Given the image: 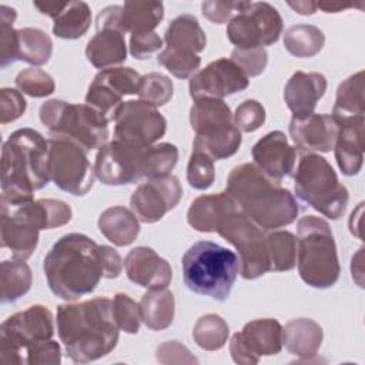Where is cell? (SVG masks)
Here are the masks:
<instances>
[{
  "instance_id": "40",
  "label": "cell",
  "mask_w": 365,
  "mask_h": 365,
  "mask_svg": "<svg viewBox=\"0 0 365 365\" xmlns=\"http://www.w3.org/2000/svg\"><path fill=\"white\" fill-rule=\"evenodd\" d=\"M137 94L140 100L154 107H161L171 100L174 94V84L167 76L161 73H148L141 76Z\"/></svg>"
},
{
  "instance_id": "34",
  "label": "cell",
  "mask_w": 365,
  "mask_h": 365,
  "mask_svg": "<svg viewBox=\"0 0 365 365\" xmlns=\"http://www.w3.org/2000/svg\"><path fill=\"white\" fill-rule=\"evenodd\" d=\"M53 34L64 40L83 37L91 24V11L84 1H64L58 14L53 19Z\"/></svg>"
},
{
  "instance_id": "44",
  "label": "cell",
  "mask_w": 365,
  "mask_h": 365,
  "mask_svg": "<svg viewBox=\"0 0 365 365\" xmlns=\"http://www.w3.org/2000/svg\"><path fill=\"white\" fill-rule=\"evenodd\" d=\"M19 91L30 97L41 98L54 93L56 83L53 77L41 68H24L16 77Z\"/></svg>"
},
{
  "instance_id": "39",
  "label": "cell",
  "mask_w": 365,
  "mask_h": 365,
  "mask_svg": "<svg viewBox=\"0 0 365 365\" xmlns=\"http://www.w3.org/2000/svg\"><path fill=\"white\" fill-rule=\"evenodd\" d=\"M269 271H289L297 264V238L289 231H274L267 235Z\"/></svg>"
},
{
  "instance_id": "1",
  "label": "cell",
  "mask_w": 365,
  "mask_h": 365,
  "mask_svg": "<svg viewBox=\"0 0 365 365\" xmlns=\"http://www.w3.org/2000/svg\"><path fill=\"white\" fill-rule=\"evenodd\" d=\"M56 321L58 338L73 362L97 361L117 346L120 331L107 297L58 305Z\"/></svg>"
},
{
  "instance_id": "27",
  "label": "cell",
  "mask_w": 365,
  "mask_h": 365,
  "mask_svg": "<svg viewBox=\"0 0 365 365\" xmlns=\"http://www.w3.org/2000/svg\"><path fill=\"white\" fill-rule=\"evenodd\" d=\"M86 57L91 66L100 70L111 68L127 58V44L124 34L117 30H97L86 47Z\"/></svg>"
},
{
  "instance_id": "51",
  "label": "cell",
  "mask_w": 365,
  "mask_h": 365,
  "mask_svg": "<svg viewBox=\"0 0 365 365\" xmlns=\"http://www.w3.org/2000/svg\"><path fill=\"white\" fill-rule=\"evenodd\" d=\"M61 362V351L57 341L48 339L40 342L26 352L27 365H56Z\"/></svg>"
},
{
  "instance_id": "9",
  "label": "cell",
  "mask_w": 365,
  "mask_h": 365,
  "mask_svg": "<svg viewBox=\"0 0 365 365\" xmlns=\"http://www.w3.org/2000/svg\"><path fill=\"white\" fill-rule=\"evenodd\" d=\"M294 190L297 197L331 220L344 215L349 192L339 182L331 164L319 154H302L294 168Z\"/></svg>"
},
{
  "instance_id": "29",
  "label": "cell",
  "mask_w": 365,
  "mask_h": 365,
  "mask_svg": "<svg viewBox=\"0 0 365 365\" xmlns=\"http://www.w3.org/2000/svg\"><path fill=\"white\" fill-rule=\"evenodd\" d=\"M232 202L227 192L200 195L191 202L187 211V221L195 231L217 232L221 217Z\"/></svg>"
},
{
  "instance_id": "47",
  "label": "cell",
  "mask_w": 365,
  "mask_h": 365,
  "mask_svg": "<svg viewBox=\"0 0 365 365\" xmlns=\"http://www.w3.org/2000/svg\"><path fill=\"white\" fill-rule=\"evenodd\" d=\"M232 118L240 131L252 133L264 124L265 108L257 100H245L235 108Z\"/></svg>"
},
{
  "instance_id": "14",
  "label": "cell",
  "mask_w": 365,
  "mask_h": 365,
  "mask_svg": "<svg viewBox=\"0 0 365 365\" xmlns=\"http://www.w3.org/2000/svg\"><path fill=\"white\" fill-rule=\"evenodd\" d=\"M48 174L56 187L77 197L87 194L96 180L87 150L61 137L48 138Z\"/></svg>"
},
{
  "instance_id": "18",
  "label": "cell",
  "mask_w": 365,
  "mask_h": 365,
  "mask_svg": "<svg viewBox=\"0 0 365 365\" xmlns=\"http://www.w3.org/2000/svg\"><path fill=\"white\" fill-rule=\"evenodd\" d=\"M282 349V327L274 318H258L244 325L242 331L232 335L230 354L234 362L254 365L261 356L279 354Z\"/></svg>"
},
{
  "instance_id": "45",
  "label": "cell",
  "mask_w": 365,
  "mask_h": 365,
  "mask_svg": "<svg viewBox=\"0 0 365 365\" xmlns=\"http://www.w3.org/2000/svg\"><path fill=\"white\" fill-rule=\"evenodd\" d=\"M215 180L214 160L198 150H192L187 165V181L195 190H207Z\"/></svg>"
},
{
  "instance_id": "25",
  "label": "cell",
  "mask_w": 365,
  "mask_h": 365,
  "mask_svg": "<svg viewBox=\"0 0 365 365\" xmlns=\"http://www.w3.org/2000/svg\"><path fill=\"white\" fill-rule=\"evenodd\" d=\"M364 123L365 118H351L338 121L339 130L334 144V151L336 164L344 175H356L362 168Z\"/></svg>"
},
{
  "instance_id": "56",
  "label": "cell",
  "mask_w": 365,
  "mask_h": 365,
  "mask_svg": "<svg viewBox=\"0 0 365 365\" xmlns=\"http://www.w3.org/2000/svg\"><path fill=\"white\" fill-rule=\"evenodd\" d=\"M288 6L299 14H314L317 11V3L314 1H289Z\"/></svg>"
},
{
  "instance_id": "30",
  "label": "cell",
  "mask_w": 365,
  "mask_h": 365,
  "mask_svg": "<svg viewBox=\"0 0 365 365\" xmlns=\"http://www.w3.org/2000/svg\"><path fill=\"white\" fill-rule=\"evenodd\" d=\"M165 46L175 50L201 53L207 46V37L198 20L192 14H180L173 19L164 33Z\"/></svg>"
},
{
  "instance_id": "7",
  "label": "cell",
  "mask_w": 365,
  "mask_h": 365,
  "mask_svg": "<svg viewBox=\"0 0 365 365\" xmlns=\"http://www.w3.org/2000/svg\"><path fill=\"white\" fill-rule=\"evenodd\" d=\"M297 265L301 279L314 288L332 287L341 272L336 245L329 224L315 215L297 222Z\"/></svg>"
},
{
  "instance_id": "26",
  "label": "cell",
  "mask_w": 365,
  "mask_h": 365,
  "mask_svg": "<svg viewBox=\"0 0 365 365\" xmlns=\"http://www.w3.org/2000/svg\"><path fill=\"white\" fill-rule=\"evenodd\" d=\"M322 339L321 325L309 318H295L282 327V345L304 361L317 355Z\"/></svg>"
},
{
  "instance_id": "15",
  "label": "cell",
  "mask_w": 365,
  "mask_h": 365,
  "mask_svg": "<svg viewBox=\"0 0 365 365\" xmlns=\"http://www.w3.org/2000/svg\"><path fill=\"white\" fill-rule=\"evenodd\" d=\"M284 29L278 10L265 1H247L227 26V37L235 48L271 46L278 41Z\"/></svg>"
},
{
  "instance_id": "8",
  "label": "cell",
  "mask_w": 365,
  "mask_h": 365,
  "mask_svg": "<svg viewBox=\"0 0 365 365\" xmlns=\"http://www.w3.org/2000/svg\"><path fill=\"white\" fill-rule=\"evenodd\" d=\"M163 165V154L157 144L141 145L114 138L98 148L94 173L106 185H125L141 178L160 177Z\"/></svg>"
},
{
  "instance_id": "50",
  "label": "cell",
  "mask_w": 365,
  "mask_h": 365,
  "mask_svg": "<svg viewBox=\"0 0 365 365\" xmlns=\"http://www.w3.org/2000/svg\"><path fill=\"white\" fill-rule=\"evenodd\" d=\"M247 1H204L201 4V11L205 19L212 23L221 24L230 21L237 13H240Z\"/></svg>"
},
{
  "instance_id": "36",
  "label": "cell",
  "mask_w": 365,
  "mask_h": 365,
  "mask_svg": "<svg viewBox=\"0 0 365 365\" xmlns=\"http://www.w3.org/2000/svg\"><path fill=\"white\" fill-rule=\"evenodd\" d=\"M33 275L26 261H3L0 265L1 302L9 304L17 301L31 288Z\"/></svg>"
},
{
  "instance_id": "17",
  "label": "cell",
  "mask_w": 365,
  "mask_h": 365,
  "mask_svg": "<svg viewBox=\"0 0 365 365\" xmlns=\"http://www.w3.org/2000/svg\"><path fill=\"white\" fill-rule=\"evenodd\" d=\"M141 76L131 67H111L100 70L88 86L86 104L103 114L108 121L114 120L124 96L138 93Z\"/></svg>"
},
{
  "instance_id": "32",
  "label": "cell",
  "mask_w": 365,
  "mask_h": 365,
  "mask_svg": "<svg viewBox=\"0 0 365 365\" xmlns=\"http://www.w3.org/2000/svg\"><path fill=\"white\" fill-rule=\"evenodd\" d=\"M164 17V4L161 1H125L120 14V31L140 33L154 31Z\"/></svg>"
},
{
  "instance_id": "42",
  "label": "cell",
  "mask_w": 365,
  "mask_h": 365,
  "mask_svg": "<svg viewBox=\"0 0 365 365\" xmlns=\"http://www.w3.org/2000/svg\"><path fill=\"white\" fill-rule=\"evenodd\" d=\"M158 64L167 68L177 78L192 77L201 64V57L191 51H182L165 47L157 56Z\"/></svg>"
},
{
  "instance_id": "28",
  "label": "cell",
  "mask_w": 365,
  "mask_h": 365,
  "mask_svg": "<svg viewBox=\"0 0 365 365\" xmlns=\"http://www.w3.org/2000/svg\"><path fill=\"white\" fill-rule=\"evenodd\" d=\"M100 232L114 245L125 247L135 241L140 234V222L133 211L123 205L104 210L98 217Z\"/></svg>"
},
{
  "instance_id": "41",
  "label": "cell",
  "mask_w": 365,
  "mask_h": 365,
  "mask_svg": "<svg viewBox=\"0 0 365 365\" xmlns=\"http://www.w3.org/2000/svg\"><path fill=\"white\" fill-rule=\"evenodd\" d=\"M17 13L13 7L0 6V67L17 61V30L13 27Z\"/></svg>"
},
{
  "instance_id": "11",
  "label": "cell",
  "mask_w": 365,
  "mask_h": 365,
  "mask_svg": "<svg viewBox=\"0 0 365 365\" xmlns=\"http://www.w3.org/2000/svg\"><path fill=\"white\" fill-rule=\"evenodd\" d=\"M190 123L195 133L192 150L202 151L212 160L234 155L242 143L232 113L221 98L195 100L190 108Z\"/></svg>"
},
{
  "instance_id": "46",
  "label": "cell",
  "mask_w": 365,
  "mask_h": 365,
  "mask_svg": "<svg viewBox=\"0 0 365 365\" xmlns=\"http://www.w3.org/2000/svg\"><path fill=\"white\" fill-rule=\"evenodd\" d=\"M231 60L250 77L259 76L268 63V54L264 47L252 48H234L231 53Z\"/></svg>"
},
{
  "instance_id": "55",
  "label": "cell",
  "mask_w": 365,
  "mask_h": 365,
  "mask_svg": "<svg viewBox=\"0 0 365 365\" xmlns=\"http://www.w3.org/2000/svg\"><path fill=\"white\" fill-rule=\"evenodd\" d=\"M362 251L364 248H359L358 252L352 257V264H351V272L352 278L356 281L359 287H364L362 277H364V269H362Z\"/></svg>"
},
{
  "instance_id": "43",
  "label": "cell",
  "mask_w": 365,
  "mask_h": 365,
  "mask_svg": "<svg viewBox=\"0 0 365 365\" xmlns=\"http://www.w3.org/2000/svg\"><path fill=\"white\" fill-rule=\"evenodd\" d=\"M113 305V318L118 329L127 334H137L141 325V312L140 305L127 294L118 292L111 299Z\"/></svg>"
},
{
  "instance_id": "24",
  "label": "cell",
  "mask_w": 365,
  "mask_h": 365,
  "mask_svg": "<svg viewBox=\"0 0 365 365\" xmlns=\"http://www.w3.org/2000/svg\"><path fill=\"white\" fill-rule=\"evenodd\" d=\"M327 90V78L321 73L295 71L285 84L284 100L294 118L311 115Z\"/></svg>"
},
{
  "instance_id": "10",
  "label": "cell",
  "mask_w": 365,
  "mask_h": 365,
  "mask_svg": "<svg viewBox=\"0 0 365 365\" xmlns=\"http://www.w3.org/2000/svg\"><path fill=\"white\" fill-rule=\"evenodd\" d=\"M38 115L51 137L71 140L87 151L103 147L108 140V120L86 103L51 98L41 104Z\"/></svg>"
},
{
  "instance_id": "54",
  "label": "cell",
  "mask_w": 365,
  "mask_h": 365,
  "mask_svg": "<svg viewBox=\"0 0 365 365\" xmlns=\"http://www.w3.org/2000/svg\"><path fill=\"white\" fill-rule=\"evenodd\" d=\"M362 7V3L355 4V3H341V1H318L317 3V9L322 10L324 13H339L344 11L346 9H352V7Z\"/></svg>"
},
{
  "instance_id": "31",
  "label": "cell",
  "mask_w": 365,
  "mask_h": 365,
  "mask_svg": "<svg viewBox=\"0 0 365 365\" xmlns=\"http://www.w3.org/2000/svg\"><path fill=\"white\" fill-rule=\"evenodd\" d=\"M138 305L141 321L148 329L163 331L174 321L175 301L173 292L167 288L148 289Z\"/></svg>"
},
{
  "instance_id": "6",
  "label": "cell",
  "mask_w": 365,
  "mask_h": 365,
  "mask_svg": "<svg viewBox=\"0 0 365 365\" xmlns=\"http://www.w3.org/2000/svg\"><path fill=\"white\" fill-rule=\"evenodd\" d=\"M182 279L195 294L225 301L240 274L237 254L211 241L192 244L181 259Z\"/></svg>"
},
{
  "instance_id": "3",
  "label": "cell",
  "mask_w": 365,
  "mask_h": 365,
  "mask_svg": "<svg viewBox=\"0 0 365 365\" xmlns=\"http://www.w3.org/2000/svg\"><path fill=\"white\" fill-rule=\"evenodd\" d=\"M43 269L54 295L76 301L91 294L103 278L98 245L84 234H66L44 257Z\"/></svg>"
},
{
  "instance_id": "48",
  "label": "cell",
  "mask_w": 365,
  "mask_h": 365,
  "mask_svg": "<svg viewBox=\"0 0 365 365\" xmlns=\"http://www.w3.org/2000/svg\"><path fill=\"white\" fill-rule=\"evenodd\" d=\"M27 108V103L23 97V93L4 87L0 90V123L7 124L20 118Z\"/></svg>"
},
{
  "instance_id": "13",
  "label": "cell",
  "mask_w": 365,
  "mask_h": 365,
  "mask_svg": "<svg viewBox=\"0 0 365 365\" xmlns=\"http://www.w3.org/2000/svg\"><path fill=\"white\" fill-rule=\"evenodd\" d=\"M53 334V314L47 307L36 304L13 314L0 327V361L24 365L27 349L51 339Z\"/></svg>"
},
{
  "instance_id": "19",
  "label": "cell",
  "mask_w": 365,
  "mask_h": 365,
  "mask_svg": "<svg viewBox=\"0 0 365 365\" xmlns=\"http://www.w3.org/2000/svg\"><path fill=\"white\" fill-rule=\"evenodd\" d=\"M182 197V188L175 175L148 178L138 185L130 198L131 211L138 221L153 224L160 221L170 210L175 208Z\"/></svg>"
},
{
  "instance_id": "20",
  "label": "cell",
  "mask_w": 365,
  "mask_h": 365,
  "mask_svg": "<svg viewBox=\"0 0 365 365\" xmlns=\"http://www.w3.org/2000/svg\"><path fill=\"white\" fill-rule=\"evenodd\" d=\"M250 78L227 57L217 58L197 71L190 80L191 98H224L248 87Z\"/></svg>"
},
{
  "instance_id": "37",
  "label": "cell",
  "mask_w": 365,
  "mask_h": 365,
  "mask_svg": "<svg viewBox=\"0 0 365 365\" xmlns=\"http://www.w3.org/2000/svg\"><path fill=\"white\" fill-rule=\"evenodd\" d=\"M325 43V36L321 29L312 24H295L285 30L284 47L285 50L299 58L314 57L318 54Z\"/></svg>"
},
{
  "instance_id": "16",
  "label": "cell",
  "mask_w": 365,
  "mask_h": 365,
  "mask_svg": "<svg viewBox=\"0 0 365 365\" xmlns=\"http://www.w3.org/2000/svg\"><path fill=\"white\" fill-rule=\"evenodd\" d=\"M167 130V120L157 107L143 100L124 101L114 117V138L141 145L155 144Z\"/></svg>"
},
{
  "instance_id": "22",
  "label": "cell",
  "mask_w": 365,
  "mask_h": 365,
  "mask_svg": "<svg viewBox=\"0 0 365 365\" xmlns=\"http://www.w3.org/2000/svg\"><path fill=\"white\" fill-rule=\"evenodd\" d=\"M339 124L332 114L312 113L305 118H294L289 123V135L302 154L328 153L334 148Z\"/></svg>"
},
{
  "instance_id": "35",
  "label": "cell",
  "mask_w": 365,
  "mask_h": 365,
  "mask_svg": "<svg viewBox=\"0 0 365 365\" xmlns=\"http://www.w3.org/2000/svg\"><path fill=\"white\" fill-rule=\"evenodd\" d=\"M53 53V41L50 36L34 27L17 30V60L31 66L46 64Z\"/></svg>"
},
{
  "instance_id": "12",
  "label": "cell",
  "mask_w": 365,
  "mask_h": 365,
  "mask_svg": "<svg viewBox=\"0 0 365 365\" xmlns=\"http://www.w3.org/2000/svg\"><path fill=\"white\" fill-rule=\"evenodd\" d=\"M217 232L240 255V274L244 279H255L269 271L267 235L232 202L221 217Z\"/></svg>"
},
{
  "instance_id": "21",
  "label": "cell",
  "mask_w": 365,
  "mask_h": 365,
  "mask_svg": "<svg viewBox=\"0 0 365 365\" xmlns=\"http://www.w3.org/2000/svg\"><path fill=\"white\" fill-rule=\"evenodd\" d=\"M254 165L271 181L281 182L289 175L297 163V148L289 144L287 135L279 131H271L259 138L252 150Z\"/></svg>"
},
{
  "instance_id": "33",
  "label": "cell",
  "mask_w": 365,
  "mask_h": 365,
  "mask_svg": "<svg viewBox=\"0 0 365 365\" xmlns=\"http://www.w3.org/2000/svg\"><path fill=\"white\" fill-rule=\"evenodd\" d=\"M365 81L364 71H358L344 80L336 90L332 115L341 120L365 118Z\"/></svg>"
},
{
  "instance_id": "5",
  "label": "cell",
  "mask_w": 365,
  "mask_h": 365,
  "mask_svg": "<svg viewBox=\"0 0 365 365\" xmlns=\"http://www.w3.org/2000/svg\"><path fill=\"white\" fill-rule=\"evenodd\" d=\"M71 215L70 205L54 198L1 202V247L10 250L14 259L26 261L38 244V232L66 225Z\"/></svg>"
},
{
  "instance_id": "52",
  "label": "cell",
  "mask_w": 365,
  "mask_h": 365,
  "mask_svg": "<svg viewBox=\"0 0 365 365\" xmlns=\"http://www.w3.org/2000/svg\"><path fill=\"white\" fill-rule=\"evenodd\" d=\"M157 361L161 364H192L197 359L178 341H167L157 348Z\"/></svg>"
},
{
  "instance_id": "53",
  "label": "cell",
  "mask_w": 365,
  "mask_h": 365,
  "mask_svg": "<svg viewBox=\"0 0 365 365\" xmlns=\"http://www.w3.org/2000/svg\"><path fill=\"white\" fill-rule=\"evenodd\" d=\"M101 268H103V278H117L123 269V261L120 254L108 245H98Z\"/></svg>"
},
{
  "instance_id": "4",
  "label": "cell",
  "mask_w": 365,
  "mask_h": 365,
  "mask_svg": "<svg viewBox=\"0 0 365 365\" xmlns=\"http://www.w3.org/2000/svg\"><path fill=\"white\" fill-rule=\"evenodd\" d=\"M48 140L33 128H19L1 148V202L21 204L50 181Z\"/></svg>"
},
{
  "instance_id": "38",
  "label": "cell",
  "mask_w": 365,
  "mask_h": 365,
  "mask_svg": "<svg viewBox=\"0 0 365 365\" xmlns=\"http://www.w3.org/2000/svg\"><path fill=\"white\" fill-rule=\"evenodd\" d=\"M230 327L227 321L217 314H207L197 319L192 328L194 342L205 351L221 349L228 341Z\"/></svg>"
},
{
  "instance_id": "2",
  "label": "cell",
  "mask_w": 365,
  "mask_h": 365,
  "mask_svg": "<svg viewBox=\"0 0 365 365\" xmlns=\"http://www.w3.org/2000/svg\"><path fill=\"white\" fill-rule=\"evenodd\" d=\"M225 192L264 231L292 224L299 212L289 190L265 177L254 163H244L231 170Z\"/></svg>"
},
{
  "instance_id": "23",
  "label": "cell",
  "mask_w": 365,
  "mask_h": 365,
  "mask_svg": "<svg viewBox=\"0 0 365 365\" xmlns=\"http://www.w3.org/2000/svg\"><path fill=\"white\" fill-rule=\"evenodd\" d=\"M128 279L147 289L167 288L173 278L171 265L150 247L133 248L124 259Z\"/></svg>"
},
{
  "instance_id": "49",
  "label": "cell",
  "mask_w": 365,
  "mask_h": 365,
  "mask_svg": "<svg viewBox=\"0 0 365 365\" xmlns=\"http://www.w3.org/2000/svg\"><path fill=\"white\" fill-rule=\"evenodd\" d=\"M128 47H130V54L134 58L144 60L163 47V40L155 31L131 33Z\"/></svg>"
}]
</instances>
